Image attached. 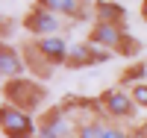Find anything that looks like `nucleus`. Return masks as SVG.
<instances>
[{
    "instance_id": "0eeeda50",
    "label": "nucleus",
    "mask_w": 147,
    "mask_h": 138,
    "mask_svg": "<svg viewBox=\"0 0 147 138\" xmlns=\"http://www.w3.org/2000/svg\"><path fill=\"white\" fill-rule=\"evenodd\" d=\"M127 38V30L124 24H106V21H94L91 30H88V41L103 47V50H118L121 41Z\"/></svg>"
},
{
    "instance_id": "ddd939ff",
    "label": "nucleus",
    "mask_w": 147,
    "mask_h": 138,
    "mask_svg": "<svg viewBox=\"0 0 147 138\" xmlns=\"http://www.w3.org/2000/svg\"><path fill=\"white\" fill-rule=\"evenodd\" d=\"M106 127H109L106 118H94V120H88V123H80L77 138H103V135H106Z\"/></svg>"
},
{
    "instance_id": "7ed1b4c3",
    "label": "nucleus",
    "mask_w": 147,
    "mask_h": 138,
    "mask_svg": "<svg viewBox=\"0 0 147 138\" xmlns=\"http://www.w3.org/2000/svg\"><path fill=\"white\" fill-rule=\"evenodd\" d=\"M0 129L6 138H38V120L30 112L3 103L0 106Z\"/></svg>"
},
{
    "instance_id": "1a4fd4ad",
    "label": "nucleus",
    "mask_w": 147,
    "mask_h": 138,
    "mask_svg": "<svg viewBox=\"0 0 147 138\" xmlns=\"http://www.w3.org/2000/svg\"><path fill=\"white\" fill-rule=\"evenodd\" d=\"M35 47H38V53L50 62L53 68L59 65H68V53H71V44L62 38V35H47V38H32Z\"/></svg>"
},
{
    "instance_id": "a211bd4d",
    "label": "nucleus",
    "mask_w": 147,
    "mask_h": 138,
    "mask_svg": "<svg viewBox=\"0 0 147 138\" xmlns=\"http://www.w3.org/2000/svg\"><path fill=\"white\" fill-rule=\"evenodd\" d=\"M138 12H141V18H144V24H147V0H141V6H138Z\"/></svg>"
},
{
    "instance_id": "2eb2a0df",
    "label": "nucleus",
    "mask_w": 147,
    "mask_h": 138,
    "mask_svg": "<svg viewBox=\"0 0 147 138\" xmlns=\"http://www.w3.org/2000/svg\"><path fill=\"white\" fill-rule=\"evenodd\" d=\"M129 97H132V103H136L138 109H147V82L132 85V88H129Z\"/></svg>"
},
{
    "instance_id": "f3484780",
    "label": "nucleus",
    "mask_w": 147,
    "mask_h": 138,
    "mask_svg": "<svg viewBox=\"0 0 147 138\" xmlns=\"http://www.w3.org/2000/svg\"><path fill=\"white\" fill-rule=\"evenodd\" d=\"M103 138H132V132H129V129H124L121 123H109Z\"/></svg>"
},
{
    "instance_id": "9b49d317",
    "label": "nucleus",
    "mask_w": 147,
    "mask_h": 138,
    "mask_svg": "<svg viewBox=\"0 0 147 138\" xmlns=\"http://www.w3.org/2000/svg\"><path fill=\"white\" fill-rule=\"evenodd\" d=\"M21 53H24V62H27V68H30V73H32L35 79H47V77L53 73V65L38 53L35 41H27V44L21 47Z\"/></svg>"
},
{
    "instance_id": "9d476101",
    "label": "nucleus",
    "mask_w": 147,
    "mask_h": 138,
    "mask_svg": "<svg viewBox=\"0 0 147 138\" xmlns=\"http://www.w3.org/2000/svg\"><path fill=\"white\" fill-rule=\"evenodd\" d=\"M38 6L47 9V12H56V15H62L65 21H80L88 15L91 3H80V0H38Z\"/></svg>"
},
{
    "instance_id": "f03ea898",
    "label": "nucleus",
    "mask_w": 147,
    "mask_h": 138,
    "mask_svg": "<svg viewBox=\"0 0 147 138\" xmlns=\"http://www.w3.org/2000/svg\"><path fill=\"white\" fill-rule=\"evenodd\" d=\"M97 106H100V115L109 123H121V120L136 118V109H138L132 103V97H129V88H124V85H112V88L100 91Z\"/></svg>"
},
{
    "instance_id": "dca6fc26",
    "label": "nucleus",
    "mask_w": 147,
    "mask_h": 138,
    "mask_svg": "<svg viewBox=\"0 0 147 138\" xmlns=\"http://www.w3.org/2000/svg\"><path fill=\"white\" fill-rule=\"evenodd\" d=\"M138 47H141V44L132 38V35H127V38L121 41V47L115 50V53H118V56H136V53H138Z\"/></svg>"
},
{
    "instance_id": "423d86ee",
    "label": "nucleus",
    "mask_w": 147,
    "mask_h": 138,
    "mask_svg": "<svg viewBox=\"0 0 147 138\" xmlns=\"http://www.w3.org/2000/svg\"><path fill=\"white\" fill-rule=\"evenodd\" d=\"M109 59H112V50H103V47H97V44H91L88 38H85V41L71 47L65 68H91V65H103V62H109Z\"/></svg>"
},
{
    "instance_id": "39448f33",
    "label": "nucleus",
    "mask_w": 147,
    "mask_h": 138,
    "mask_svg": "<svg viewBox=\"0 0 147 138\" xmlns=\"http://www.w3.org/2000/svg\"><path fill=\"white\" fill-rule=\"evenodd\" d=\"M21 24H24V30H27L30 35H35V38L56 35L59 30H65V27H68V21H65L62 15H56V12H47V9H41L38 3L32 6V12H27V18H24Z\"/></svg>"
},
{
    "instance_id": "f8f14e48",
    "label": "nucleus",
    "mask_w": 147,
    "mask_h": 138,
    "mask_svg": "<svg viewBox=\"0 0 147 138\" xmlns=\"http://www.w3.org/2000/svg\"><path fill=\"white\" fill-rule=\"evenodd\" d=\"M91 12H94V21H106V24H124V18H127L124 3H112V0L91 3Z\"/></svg>"
},
{
    "instance_id": "20e7f679",
    "label": "nucleus",
    "mask_w": 147,
    "mask_h": 138,
    "mask_svg": "<svg viewBox=\"0 0 147 138\" xmlns=\"http://www.w3.org/2000/svg\"><path fill=\"white\" fill-rule=\"evenodd\" d=\"M80 123L62 106H50L38 118V138H77Z\"/></svg>"
},
{
    "instance_id": "f257e3e1",
    "label": "nucleus",
    "mask_w": 147,
    "mask_h": 138,
    "mask_svg": "<svg viewBox=\"0 0 147 138\" xmlns=\"http://www.w3.org/2000/svg\"><path fill=\"white\" fill-rule=\"evenodd\" d=\"M3 100L9 106H18V109L32 115V112L41 109V103L47 100V88L35 77H21V79L3 82Z\"/></svg>"
},
{
    "instance_id": "4468645a",
    "label": "nucleus",
    "mask_w": 147,
    "mask_h": 138,
    "mask_svg": "<svg viewBox=\"0 0 147 138\" xmlns=\"http://www.w3.org/2000/svg\"><path fill=\"white\" fill-rule=\"evenodd\" d=\"M121 82L129 85V88L138 85V82H147V65H144V62H132V65L121 73Z\"/></svg>"
},
{
    "instance_id": "6e6552de",
    "label": "nucleus",
    "mask_w": 147,
    "mask_h": 138,
    "mask_svg": "<svg viewBox=\"0 0 147 138\" xmlns=\"http://www.w3.org/2000/svg\"><path fill=\"white\" fill-rule=\"evenodd\" d=\"M27 62H24V53L18 47H12L9 41L0 44V77H3V82H12V79H21L27 77Z\"/></svg>"
}]
</instances>
